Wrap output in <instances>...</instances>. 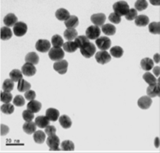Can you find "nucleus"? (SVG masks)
Segmentation results:
<instances>
[{
    "mask_svg": "<svg viewBox=\"0 0 160 153\" xmlns=\"http://www.w3.org/2000/svg\"><path fill=\"white\" fill-rule=\"evenodd\" d=\"M129 5L126 1H117L114 3L113 5V10L114 13L118 14V15L121 17V16H125L129 11Z\"/></svg>",
    "mask_w": 160,
    "mask_h": 153,
    "instance_id": "nucleus-1",
    "label": "nucleus"
},
{
    "mask_svg": "<svg viewBox=\"0 0 160 153\" xmlns=\"http://www.w3.org/2000/svg\"><path fill=\"white\" fill-rule=\"evenodd\" d=\"M80 53H81L85 58H91L94 54L96 53V46H95V44L88 42L85 44L84 46L80 48Z\"/></svg>",
    "mask_w": 160,
    "mask_h": 153,
    "instance_id": "nucleus-2",
    "label": "nucleus"
},
{
    "mask_svg": "<svg viewBox=\"0 0 160 153\" xmlns=\"http://www.w3.org/2000/svg\"><path fill=\"white\" fill-rule=\"evenodd\" d=\"M49 58L51 59V60L53 61H60L62 60V59H64V50L62 48H57V47H53L49 50Z\"/></svg>",
    "mask_w": 160,
    "mask_h": 153,
    "instance_id": "nucleus-3",
    "label": "nucleus"
},
{
    "mask_svg": "<svg viewBox=\"0 0 160 153\" xmlns=\"http://www.w3.org/2000/svg\"><path fill=\"white\" fill-rule=\"evenodd\" d=\"M46 143L49 147V149L51 151H58L60 150V147H59V144H60V140H59V137L56 136L55 134L53 135H49L47 140H46Z\"/></svg>",
    "mask_w": 160,
    "mask_h": 153,
    "instance_id": "nucleus-4",
    "label": "nucleus"
},
{
    "mask_svg": "<svg viewBox=\"0 0 160 153\" xmlns=\"http://www.w3.org/2000/svg\"><path fill=\"white\" fill-rule=\"evenodd\" d=\"M100 33H101V28H99L95 25L88 26L86 29V36L89 40H94V39H97L100 36Z\"/></svg>",
    "mask_w": 160,
    "mask_h": 153,
    "instance_id": "nucleus-5",
    "label": "nucleus"
},
{
    "mask_svg": "<svg viewBox=\"0 0 160 153\" xmlns=\"http://www.w3.org/2000/svg\"><path fill=\"white\" fill-rule=\"evenodd\" d=\"M96 46L101 51H106L107 49H109L110 47H111V40H110V39L106 36L98 37L96 39Z\"/></svg>",
    "mask_w": 160,
    "mask_h": 153,
    "instance_id": "nucleus-6",
    "label": "nucleus"
},
{
    "mask_svg": "<svg viewBox=\"0 0 160 153\" xmlns=\"http://www.w3.org/2000/svg\"><path fill=\"white\" fill-rule=\"evenodd\" d=\"M35 48H36L37 51L41 53H45V52H48L50 49H51V44H50V42L46 40V39H39L36 42V44H35Z\"/></svg>",
    "mask_w": 160,
    "mask_h": 153,
    "instance_id": "nucleus-7",
    "label": "nucleus"
},
{
    "mask_svg": "<svg viewBox=\"0 0 160 153\" xmlns=\"http://www.w3.org/2000/svg\"><path fill=\"white\" fill-rule=\"evenodd\" d=\"M95 59L99 64H106L111 60V55L107 51H97L95 53Z\"/></svg>",
    "mask_w": 160,
    "mask_h": 153,
    "instance_id": "nucleus-8",
    "label": "nucleus"
},
{
    "mask_svg": "<svg viewBox=\"0 0 160 153\" xmlns=\"http://www.w3.org/2000/svg\"><path fill=\"white\" fill-rule=\"evenodd\" d=\"M27 32V25L24 22H17L13 27V33L17 37L24 36Z\"/></svg>",
    "mask_w": 160,
    "mask_h": 153,
    "instance_id": "nucleus-9",
    "label": "nucleus"
},
{
    "mask_svg": "<svg viewBox=\"0 0 160 153\" xmlns=\"http://www.w3.org/2000/svg\"><path fill=\"white\" fill-rule=\"evenodd\" d=\"M67 68H68V62L66 60H64V59L60 61H56L53 64V69L59 74H65L67 72Z\"/></svg>",
    "mask_w": 160,
    "mask_h": 153,
    "instance_id": "nucleus-10",
    "label": "nucleus"
},
{
    "mask_svg": "<svg viewBox=\"0 0 160 153\" xmlns=\"http://www.w3.org/2000/svg\"><path fill=\"white\" fill-rule=\"evenodd\" d=\"M90 20L92 21L93 25L95 26H97V27L103 26L105 20H106V16H105L103 13H96V14H93V15L90 17Z\"/></svg>",
    "mask_w": 160,
    "mask_h": 153,
    "instance_id": "nucleus-11",
    "label": "nucleus"
},
{
    "mask_svg": "<svg viewBox=\"0 0 160 153\" xmlns=\"http://www.w3.org/2000/svg\"><path fill=\"white\" fill-rule=\"evenodd\" d=\"M146 93H147V96L150 97V98H154V97H157L160 95V89H159V81L157 80V82L155 83V84H152V85H149L147 90H146Z\"/></svg>",
    "mask_w": 160,
    "mask_h": 153,
    "instance_id": "nucleus-12",
    "label": "nucleus"
},
{
    "mask_svg": "<svg viewBox=\"0 0 160 153\" xmlns=\"http://www.w3.org/2000/svg\"><path fill=\"white\" fill-rule=\"evenodd\" d=\"M21 71L23 73V75L31 77L35 75V73H36V68H35V65H33V64L25 63L21 68Z\"/></svg>",
    "mask_w": 160,
    "mask_h": 153,
    "instance_id": "nucleus-13",
    "label": "nucleus"
},
{
    "mask_svg": "<svg viewBox=\"0 0 160 153\" xmlns=\"http://www.w3.org/2000/svg\"><path fill=\"white\" fill-rule=\"evenodd\" d=\"M3 22L6 27H14L15 24L18 22V19L16 15H14L13 13H8L7 15L4 17Z\"/></svg>",
    "mask_w": 160,
    "mask_h": 153,
    "instance_id": "nucleus-14",
    "label": "nucleus"
},
{
    "mask_svg": "<svg viewBox=\"0 0 160 153\" xmlns=\"http://www.w3.org/2000/svg\"><path fill=\"white\" fill-rule=\"evenodd\" d=\"M138 106L141 108V109H148V108L151 106L152 104V99L148 96H142L138 99Z\"/></svg>",
    "mask_w": 160,
    "mask_h": 153,
    "instance_id": "nucleus-15",
    "label": "nucleus"
},
{
    "mask_svg": "<svg viewBox=\"0 0 160 153\" xmlns=\"http://www.w3.org/2000/svg\"><path fill=\"white\" fill-rule=\"evenodd\" d=\"M101 31L105 34V35L112 36L116 33V27L111 23H107V24H104L103 26H101Z\"/></svg>",
    "mask_w": 160,
    "mask_h": 153,
    "instance_id": "nucleus-16",
    "label": "nucleus"
},
{
    "mask_svg": "<svg viewBox=\"0 0 160 153\" xmlns=\"http://www.w3.org/2000/svg\"><path fill=\"white\" fill-rule=\"evenodd\" d=\"M55 16H56V18L58 19V20L65 22L71 15H70V13L68 12V10H66V9L59 8L58 10L55 12Z\"/></svg>",
    "mask_w": 160,
    "mask_h": 153,
    "instance_id": "nucleus-17",
    "label": "nucleus"
},
{
    "mask_svg": "<svg viewBox=\"0 0 160 153\" xmlns=\"http://www.w3.org/2000/svg\"><path fill=\"white\" fill-rule=\"evenodd\" d=\"M46 117L50 121H56L57 119H59L60 113L57 109H55V108H48L46 110Z\"/></svg>",
    "mask_w": 160,
    "mask_h": 153,
    "instance_id": "nucleus-18",
    "label": "nucleus"
},
{
    "mask_svg": "<svg viewBox=\"0 0 160 153\" xmlns=\"http://www.w3.org/2000/svg\"><path fill=\"white\" fill-rule=\"evenodd\" d=\"M34 122H35V124H36L39 128H46L49 125L50 120L46 117V115H45V116H38V117H36V118H35Z\"/></svg>",
    "mask_w": 160,
    "mask_h": 153,
    "instance_id": "nucleus-19",
    "label": "nucleus"
},
{
    "mask_svg": "<svg viewBox=\"0 0 160 153\" xmlns=\"http://www.w3.org/2000/svg\"><path fill=\"white\" fill-rule=\"evenodd\" d=\"M78 33L75 29H70L67 28L66 30L64 31V38L66 39L67 41H74L75 39L77 38Z\"/></svg>",
    "mask_w": 160,
    "mask_h": 153,
    "instance_id": "nucleus-20",
    "label": "nucleus"
},
{
    "mask_svg": "<svg viewBox=\"0 0 160 153\" xmlns=\"http://www.w3.org/2000/svg\"><path fill=\"white\" fill-rule=\"evenodd\" d=\"M134 22H135V25L139 26V27H143V26H146L149 24V17L146 15H138L136 18L134 19Z\"/></svg>",
    "mask_w": 160,
    "mask_h": 153,
    "instance_id": "nucleus-21",
    "label": "nucleus"
},
{
    "mask_svg": "<svg viewBox=\"0 0 160 153\" xmlns=\"http://www.w3.org/2000/svg\"><path fill=\"white\" fill-rule=\"evenodd\" d=\"M41 103H40L39 101H36V100H31L28 104H27V109L30 110L31 112L33 113H37L39 112L40 110H41Z\"/></svg>",
    "mask_w": 160,
    "mask_h": 153,
    "instance_id": "nucleus-22",
    "label": "nucleus"
},
{
    "mask_svg": "<svg viewBox=\"0 0 160 153\" xmlns=\"http://www.w3.org/2000/svg\"><path fill=\"white\" fill-rule=\"evenodd\" d=\"M65 24V26H66L67 28H70V29H74L76 26H78V24H79V19L77 16H70L66 21L64 22Z\"/></svg>",
    "mask_w": 160,
    "mask_h": 153,
    "instance_id": "nucleus-23",
    "label": "nucleus"
},
{
    "mask_svg": "<svg viewBox=\"0 0 160 153\" xmlns=\"http://www.w3.org/2000/svg\"><path fill=\"white\" fill-rule=\"evenodd\" d=\"M36 127H37V125L35 124V122L30 121V122H25L22 128L25 133H27V134H32V133L36 131Z\"/></svg>",
    "mask_w": 160,
    "mask_h": 153,
    "instance_id": "nucleus-24",
    "label": "nucleus"
},
{
    "mask_svg": "<svg viewBox=\"0 0 160 153\" xmlns=\"http://www.w3.org/2000/svg\"><path fill=\"white\" fill-rule=\"evenodd\" d=\"M140 65H141L143 70L149 71L154 67V62L152 59H150V58H143L141 62H140Z\"/></svg>",
    "mask_w": 160,
    "mask_h": 153,
    "instance_id": "nucleus-25",
    "label": "nucleus"
},
{
    "mask_svg": "<svg viewBox=\"0 0 160 153\" xmlns=\"http://www.w3.org/2000/svg\"><path fill=\"white\" fill-rule=\"evenodd\" d=\"M33 139L35 142L38 143V144H41V143H43L45 141V139H46V133L41 130L35 131L33 134Z\"/></svg>",
    "mask_w": 160,
    "mask_h": 153,
    "instance_id": "nucleus-26",
    "label": "nucleus"
},
{
    "mask_svg": "<svg viewBox=\"0 0 160 153\" xmlns=\"http://www.w3.org/2000/svg\"><path fill=\"white\" fill-rule=\"evenodd\" d=\"M59 123H60V125H61L64 129H68V128H70L72 126V121L71 119L67 116V115H62V116H60L59 117Z\"/></svg>",
    "mask_w": 160,
    "mask_h": 153,
    "instance_id": "nucleus-27",
    "label": "nucleus"
},
{
    "mask_svg": "<svg viewBox=\"0 0 160 153\" xmlns=\"http://www.w3.org/2000/svg\"><path fill=\"white\" fill-rule=\"evenodd\" d=\"M25 61L26 63H30V64H33V65H36L39 62V57L36 53L34 52H29L26 56H25Z\"/></svg>",
    "mask_w": 160,
    "mask_h": 153,
    "instance_id": "nucleus-28",
    "label": "nucleus"
},
{
    "mask_svg": "<svg viewBox=\"0 0 160 153\" xmlns=\"http://www.w3.org/2000/svg\"><path fill=\"white\" fill-rule=\"evenodd\" d=\"M10 79H12L14 82H19L21 79H23V73L22 71L18 70V69H13V70L9 73Z\"/></svg>",
    "mask_w": 160,
    "mask_h": 153,
    "instance_id": "nucleus-29",
    "label": "nucleus"
},
{
    "mask_svg": "<svg viewBox=\"0 0 160 153\" xmlns=\"http://www.w3.org/2000/svg\"><path fill=\"white\" fill-rule=\"evenodd\" d=\"M30 88H31L30 83L27 82L26 80H24V79H21L17 84V89L20 92H26V91L30 90Z\"/></svg>",
    "mask_w": 160,
    "mask_h": 153,
    "instance_id": "nucleus-30",
    "label": "nucleus"
},
{
    "mask_svg": "<svg viewBox=\"0 0 160 153\" xmlns=\"http://www.w3.org/2000/svg\"><path fill=\"white\" fill-rule=\"evenodd\" d=\"M77 45L75 44L74 41H67L63 44V49L64 51L66 52H69V53H72V52H75L77 50Z\"/></svg>",
    "mask_w": 160,
    "mask_h": 153,
    "instance_id": "nucleus-31",
    "label": "nucleus"
},
{
    "mask_svg": "<svg viewBox=\"0 0 160 153\" xmlns=\"http://www.w3.org/2000/svg\"><path fill=\"white\" fill-rule=\"evenodd\" d=\"M51 44L53 45V47H57V48H61V46H63L64 41L63 38L60 35H53L51 38Z\"/></svg>",
    "mask_w": 160,
    "mask_h": 153,
    "instance_id": "nucleus-32",
    "label": "nucleus"
},
{
    "mask_svg": "<svg viewBox=\"0 0 160 153\" xmlns=\"http://www.w3.org/2000/svg\"><path fill=\"white\" fill-rule=\"evenodd\" d=\"M13 32L11 31V29L9 27L4 26L1 28V39L2 40H9L10 38L12 37Z\"/></svg>",
    "mask_w": 160,
    "mask_h": 153,
    "instance_id": "nucleus-33",
    "label": "nucleus"
},
{
    "mask_svg": "<svg viewBox=\"0 0 160 153\" xmlns=\"http://www.w3.org/2000/svg\"><path fill=\"white\" fill-rule=\"evenodd\" d=\"M142 77H143L144 81L146 82L147 84H149V85L155 84V83L157 82V78H156V77H154L153 74H152V73H150V72H146Z\"/></svg>",
    "mask_w": 160,
    "mask_h": 153,
    "instance_id": "nucleus-34",
    "label": "nucleus"
},
{
    "mask_svg": "<svg viewBox=\"0 0 160 153\" xmlns=\"http://www.w3.org/2000/svg\"><path fill=\"white\" fill-rule=\"evenodd\" d=\"M110 55L115 58H120L123 55V49L120 46H114L110 49Z\"/></svg>",
    "mask_w": 160,
    "mask_h": 153,
    "instance_id": "nucleus-35",
    "label": "nucleus"
},
{
    "mask_svg": "<svg viewBox=\"0 0 160 153\" xmlns=\"http://www.w3.org/2000/svg\"><path fill=\"white\" fill-rule=\"evenodd\" d=\"M14 88V81L12 79H5L3 82V85H2V89L3 91H6V92H11Z\"/></svg>",
    "mask_w": 160,
    "mask_h": 153,
    "instance_id": "nucleus-36",
    "label": "nucleus"
},
{
    "mask_svg": "<svg viewBox=\"0 0 160 153\" xmlns=\"http://www.w3.org/2000/svg\"><path fill=\"white\" fill-rule=\"evenodd\" d=\"M74 42L77 45L78 48H81L82 46H84L85 44L90 42V41H89V39L86 36H85V35H80V36H77V38L75 39Z\"/></svg>",
    "mask_w": 160,
    "mask_h": 153,
    "instance_id": "nucleus-37",
    "label": "nucleus"
},
{
    "mask_svg": "<svg viewBox=\"0 0 160 153\" xmlns=\"http://www.w3.org/2000/svg\"><path fill=\"white\" fill-rule=\"evenodd\" d=\"M148 7V2L146 0H138L135 2V10L136 11H143Z\"/></svg>",
    "mask_w": 160,
    "mask_h": 153,
    "instance_id": "nucleus-38",
    "label": "nucleus"
},
{
    "mask_svg": "<svg viewBox=\"0 0 160 153\" xmlns=\"http://www.w3.org/2000/svg\"><path fill=\"white\" fill-rule=\"evenodd\" d=\"M74 148V143L70 140H65L61 143V150L63 151H73Z\"/></svg>",
    "mask_w": 160,
    "mask_h": 153,
    "instance_id": "nucleus-39",
    "label": "nucleus"
},
{
    "mask_svg": "<svg viewBox=\"0 0 160 153\" xmlns=\"http://www.w3.org/2000/svg\"><path fill=\"white\" fill-rule=\"evenodd\" d=\"M1 111L4 114H12L14 112V105L10 104V103H4L1 106Z\"/></svg>",
    "mask_w": 160,
    "mask_h": 153,
    "instance_id": "nucleus-40",
    "label": "nucleus"
},
{
    "mask_svg": "<svg viewBox=\"0 0 160 153\" xmlns=\"http://www.w3.org/2000/svg\"><path fill=\"white\" fill-rule=\"evenodd\" d=\"M149 32L152 34H159L160 33V23L159 22H152L148 26Z\"/></svg>",
    "mask_w": 160,
    "mask_h": 153,
    "instance_id": "nucleus-41",
    "label": "nucleus"
},
{
    "mask_svg": "<svg viewBox=\"0 0 160 153\" xmlns=\"http://www.w3.org/2000/svg\"><path fill=\"white\" fill-rule=\"evenodd\" d=\"M12 99H13V97L10 92H6V91L1 92V101L3 103H10L12 101Z\"/></svg>",
    "mask_w": 160,
    "mask_h": 153,
    "instance_id": "nucleus-42",
    "label": "nucleus"
},
{
    "mask_svg": "<svg viewBox=\"0 0 160 153\" xmlns=\"http://www.w3.org/2000/svg\"><path fill=\"white\" fill-rule=\"evenodd\" d=\"M22 118L25 120V122H30L33 120L34 118V113L31 112L30 110H24L23 113H22Z\"/></svg>",
    "mask_w": 160,
    "mask_h": 153,
    "instance_id": "nucleus-43",
    "label": "nucleus"
},
{
    "mask_svg": "<svg viewBox=\"0 0 160 153\" xmlns=\"http://www.w3.org/2000/svg\"><path fill=\"white\" fill-rule=\"evenodd\" d=\"M137 17V11L135 10L134 8H130L128 13L125 15V18H126V20L128 21H131V20H134L135 18Z\"/></svg>",
    "mask_w": 160,
    "mask_h": 153,
    "instance_id": "nucleus-44",
    "label": "nucleus"
},
{
    "mask_svg": "<svg viewBox=\"0 0 160 153\" xmlns=\"http://www.w3.org/2000/svg\"><path fill=\"white\" fill-rule=\"evenodd\" d=\"M108 19H109V21H111V23H113V24H119L121 22V17L114 12L110 13V15L108 16Z\"/></svg>",
    "mask_w": 160,
    "mask_h": 153,
    "instance_id": "nucleus-45",
    "label": "nucleus"
},
{
    "mask_svg": "<svg viewBox=\"0 0 160 153\" xmlns=\"http://www.w3.org/2000/svg\"><path fill=\"white\" fill-rule=\"evenodd\" d=\"M24 98H25V97H23V96H21V95L15 96V97H14V99H13V104H14L15 106H17V107H21V106H23V105H24V103H25Z\"/></svg>",
    "mask_w": 160,
    "mask_h": 153,
    "instance_id": "nucleus-46",
    "label": "nucleus"
},
{
    "mask_svg": "<svg viewBox=\"0 0 160 153\" xmlns=\"http://www.w3.org/2000/svg\"><path fill=\"white\" fill-rule=\"evenodd\" d=\"M24 97H25V99L31 101V100L35 99V97H36V93H35V91H33V90H28L26 92H24Z\"/></svg>",
    "mask_w": 160,
    "mask_h": 153,
    "instance_id": "nucleus-47",
    "label": "nucleus"
},
{
    "mask_svg": "<svg viewBox=\"0 0 160 153\" xmlns=\"http://www.w3.org/2000/svg\"><path fill=\"white\" fill-rule=\"evenodd\" d=\"M45 129V133L49 136V135H53V134H55L56 133V128H55L54 126H52V125H48L46 128H44Z\"/></svg>",
    "mask_w": 160,
    "mask_h": 153,
    "instance_id": "nucleus-48",
    "label": "nucleus"
},
{
    "mask_svg": "<svg viewBox=\"0 0 160 153\" xmlns=\"http://www.w3.org/2000/svg\"><path fill=\"white\" fill-rule=\"evenodd\" d=\"M8 132H9V128H8L6 125L2 124V125H1V135H2V136L6 135Z\"/></svg>",
    "mask_w": 160,
    "mask_h": 153,
    "instance_id": "nucleus-49",
    "label": "nucleus"
},
{
    "mask_svg": "<svg viewBox=\"0 0 160 153\" xmlns=\"http://www.w3.org/2000/svg\"><path fill=\"white\" fill-rule=\"evenodd\" d=\"M153 69V73H154V75L155 76H159V74H160V68L158 66H155L152 68Z\"/></svg>",
    "mask_w": 160,
    "mask_h": 153,
    "instance_id": "nucleus-50",
    "label": "nucleus"
},
{
    "mask_svg": "<svg viewBox=\"0 0 160 153\" xmlns=\"http://www.w3.org/2000/svg\"><path fill=\"white\" fill-rule=\"evenodd\" d=\"M153 62H156V63H159L160 62V57H159V54L158 53H156L154 55V57H153Z\"/></svg>",
    "mask_w": 160,
    "mask_h": 153,
    "instance_id": "nucleus-51",
    "label": "nucleus"
},
{
    "mask_svg": "<svg viewBox=\"0 0 160 153\" xmlns=\"http://www.w3.org/2000/svg\"><path fill=\"white\" fill-rule=\"evenodd\" d=\"M152 4H155V5H159V2L158 1H151Z\"/></svg>",
    "mask_w": 160,
    "mask_h": 153,
    "instance_id": "nucleus-52",
    "label": "nucleus"
}]
</instances>
